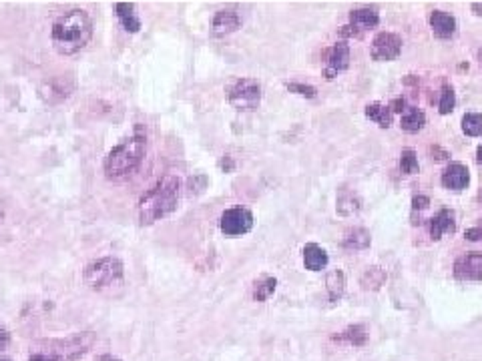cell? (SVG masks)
Masks as SVG:
<instances>
[{
    "label": "cell",
    "mask_w": 482,
    "mask_h": 361,
    "mask_svg": "<svg viewBox=\"0 0 482 361\" xmlns=\"http://www.w3.org/2000/svg\"><path fill=\"white\" fill-rule=\"evenodd\" d=\"M93 36V23L80 8L67 10L53 25V45L60 54H75L82 51Z\"/></svg>",
    "instance_id": "6da1fadb"
},
{
    "label": "cell",
    "mask_w": 482,
    "mask_h": 361,
    "mask_svg": "<svg viewBox=\"0 0 482 361\" xmlns=\"http://www.w3.org/2000/svg\"><path fill=\"white\" fill-rule=\"evenodd\" d=\"M179 179L175 175H165L139 201V221L151 225L163 217L171 215L179 201Z\"/></svg>",
    "instance_id": "7a4b0ae2"
},
{
    "label": "cell",
    "mask_w": 482,
    "mask_h": 361,
    "mask_svg": "<svg viewBox=\"0 0 482 361\" xmlns=\"http://www.w3.org/2000/svg\"><path fill=\"white\" fill-rule=\"evenodd\" d=\"M147 139L143 132H135L133 137L125 139L121 145H117L105 159V175L108 179L119 180L133 175L139 165L145 159Z\"/></svg>",
    "instance_id": "3957f363"
},
{
    "label": "cell",
    "mask_w": 482,
    "mask_h": 361,
    "mask_svg": "<svg viewBox=\"0 0 482 361\" xmlns=\"http://www.w3.org/2000/svg\"><path fill=\"white\" fill-rule=\"evenodd\" d=\"M93 336L82 334L67 341H49L43 347L32 349L28 361H77L91 347Z\"/></svg>",
    "instance_id": "277c9868"
},
{
    "label": "cell",
    "mask_w": 482,
    "mask_h": 361,
    "mask_svg": "<svg viewBox=\"0 0 482 361\" xmlns=\"http://www.w3.org/2000/svg\"><path fill=\"white\" fill-rule=\"evenodd\" d=\"M84 283L91 289H107L123 279V263L117 257H103L93 261L84 269Z\"/></svg>",
    "instance_id": "5b68a950"
},
{
    "label": "cell",
    "mask_w": 482,
    "mask_h": 361,
    "mask_svg": "<svg viewBox=\"0 0 482 361\" xmlns=\"http://www.w3.org/2000/svg\"><path fill=\"white\" fill-rule=\"evenodd\" d=\"M227 101L238 110H255L262 103V84L255 78H240L229 86Z\"/></svg>",
    "instance_id": "8992f818"
},
{
    "label": "cell",
    "mask_w": 482,
    "mask_h": 361,
    "mask_svg": "<svg viewBox=\"0 0 482 361\" xmlns=\"http://www.w3.org/2000/svg\"><path fill=\"white\" fill-rule=\"evenodd\" d=\"M219 227H221V231L225 233V235H229V237L245 235V233L251 231V227H253V215L247 209H241V207L227 209L221 215Z\"/></svg>",
    "instance_id": "52a82bcc"
},
{
    "label": "cell",
    "mask_w": 482,
    "mask_h": 361,
    "mask_svg": "<svg viewBox=\"0 0 482 361\" xmlns=\"http://www.w3.org/2000/svg\"><path fill=\"white\" fill-rule=\"evenodd\" d=\"M402 51V38L394 32H380L372 43V58L374 60H394Z\"/></svg>",
    "instance_id": "ba28073f"
},
{
    "label": "cell",
    "mask_w": 482,
    "mask_h": 361,
    "mask_svg": "<svg viewBox=\"0 0 482 361\" xmlns=\"http://www.w3.org/2000/svg\"><path fill=\"white\" fill-rule=\"evenodd\" d=\"M455 277L462 281H482V253L472 251L456 259Z\"/></svg>",
    "instance_id": "9c48e42d"
},
{
    "label": "cell",
    "mask_w": 482,
    "mask_h": 361,
    "mask_svg": "<svg viewBox=\"0 0 482 361\" xmlns=\"http://www.w3.org/2000/svg\"><path fill=\"white\" fill-rule=\"evenodd\" d=\"M349 67V47L346 43H336L328 51V67L323 71L325 78L338 77V73L346 71Z\"/></svg>",
    "instance_id": "30bf717a"
},
{
    "label": "cell",
    "mask_w": 482,
    "mask_h": 361,
    "mask_svg": "<svg viewBox=\"0 0 482 361\" xmlns=\"http://www.w3.org/2000/svg\"><path fill=\"white\" fill-rule=\"evenodd\" d=\"M241 26V16L238 10L233 8H225V10H219L214 16V25H211V32L215 36H225V34H231L236 32Z\"/></svg>",
    "instance_id": "8fae6325"
},
{
    "label": "cell",
    "mask_w": 482,
    "mask_h": 361,
    "mask_svg": "<svg viewBox=\"0 0 482 361\" xmlns=\"http://www.w3.org/2000/svg\"><path fill=\"white\" fill-rule=\"evenodd\" d=\"M468 183H470V173H468L466 165H462V163H450L442 173V185L446 189L462 191Z\"/></svg>",
    "instance_id": "7c38bea8"
},
{
    "label": "cell",
    "mask_w": 482,
    "mask_h": 361,
    "mask_svg": "<svg viewBox=\"0 0 482 361\" xmlns=\"http://www.w3.org/2000/svg\"><path fill=\"white\" fill-rule=\"evenodd\" d=\"M456 231V221H455V211L450 209H440L432 219H430V237L434 241H438L444 233H455Z\"/></svg>",
    "instance_id": "4fadbf2b"
},
{
    "label": "cell",
    "mask_w": 482,
    "mask_h": 361,
    "mask_svg": "<svg viewBox=\"0 0 482 361\" xmlns=\"http://www.w3.org/2000/svg\"><path fill=\"white\" fill-rule=\"evenodd\" d=\"M430 26L438 38H450L456 32V19L444 10H432L430 12Z\"/></svg>",
    "instance_id": "5bb4252c"
},
{
    "label": "cell",
    "mask_w": 482,
    "mask_h": 361,
    "mask_svg": "<svg viewBox=\"0 0 482 361\" xmlns=\"http://www.w3.org/2000/svg\"><path fill=\"white\" fill-rule=\"evenodd\" d=\"M380 23V14L376 8H356L349 12V25L356 26L360 32L368 30V28H374Z\"/></svg>",
    "instance_id": "9a60e30c"
},
{
    "label": "cell",
    "mask_w": 482,
    "mask_h": 361,
    "mask_svg": "<svg viewBox=\"0 0 482 361\" xmlns=\"http://www.w3.org/2000/svg\"><path fill=\"white\" fill-rule=\"evenodd\" d=\"M115 12H117L119 23L123 25L127 32H137L141 28V19L135 12V4H131V2H117Z\"/></svg>",
    "instance_id": "2e32d148"
},
{
    "label": "cell",
    "mask_w": 482,
    "mask_h": 361,
    "mask_svg": "<svg viewBox=\"0 0 482 361\" xmlns=\"http://www.w3.org/2000/svg\"><path fill=\"white\" fill-rule=\"evenodd\" d=\"M328 253H325V249H321L320 245H316V243H308L306 247H303V265H306V269H310V271H320V269H323L325 265H328Z\"/></svg>",
    "instance_id": "e0dca14e"
},
{
    "label": "cell",
    "mask_w": 482,
    "mask_h": 361,
    "mask_svg": "<svg viewBox=\"0 0 482 361\" xmlns=\"http://www.w3.org/2000/svg\"><path fill=\"white\" fill-rule=\"evenodd\" d=\"M372 243V237H370V231H366L364 227H356V229H349L344 237V249L348 251H364L368 249Z\"/></svg>",
    "instance_id": "ac0fdd59"
},
{
    "label": "cell",
    "mask_w": 482,
    "mask_h": 361,
    "mask_svg": "<svg viewBox=\"0 0 482 361\" xmlns=\"http://www.w3.org/2000/svg\"><path fill=\"white\" fill-rule=\"evenodd\" d=\"M424 125H426V115L422 113V110H418L416 106H408L406 108V113L402 115V121H400V127L406 132H418V130L424 129Z\"/></svg>",
    "instance_id": "d6986e66"
},
{
    "label": "cell",
    "mask_w": 482,
    "mask_h": 361,
    "mask_svg": "<svg viewBox=\"0 0 482 361\" xmlns=\"http://www.w3.org/2000/svg\"><path fill=\"white\" fill-rule=\"evenodd\" d=\"M366 117L370 119V121H374V123H378L382 129H388L390 125H392V110H390V106H384V104L380 103H372L366 106Z\"/></svg>",
    "instance_id": "ffe728a7"
},
{
    "label": "cell",
    "mask_w": 482,
    "mask_h": 361,
    "mask_svg": "<svg viewBox=\"0 0 482 361\" xmlns=\"http://www.w3.org/2000/svg\"><path fill=\"white\" fill-rule=\"evenodd\" d=\"M334 339L336 341H348L349 345H354V347H362L368 341V334H366L364 325H349L346 331H342L340 336H336Z\"/></svg>",
    "instance_id": "44dd1931"
},
{
    "label": "cell",
    "mask_w": 482,
    "mask_h": 361,
    "mask_svg": "<svg viewBox=\"0 0 482 361\" xmlns=\"http://www.w3.org/2000/svg\"><path fill=\"white\" fill-rule=\"evenodd\" d=\"M325 285H328L330 299L336 301V299H340V297L344 295V289H346V275H344L340 269H336V271H332V273L328 275Z\"/></svg>",
    "instance_id": "7402d4cb"
},
{
    "label": "cell",
    "mask_w": 482,
    "mask_h": 361,
    "mask_svg": "<svg viewBox=\"0 0 482 361\" xmlns=\"http://www.w3.org/2000/svg\"><path fill=\"white\" fill-rule=\"evenodd\" d=\"M360 283L364 289H380L382 285L386 283V273L382 267H370L366 269V273L362 275Z\"/></svg>",
    "instance_id": "603a6c76"
},
{
    "label": "cell",
    "mask_w": 482,
    "mask_h": 361,
    "mask_svg": "<svg viewBox=\"0 0 482 361\" xmlns=\"http://www.w3.org/2000/svg\"><path fill=\"white\" fill-rule=\"evenodd\" d=\"M462 130L468 137H481L482 135V115L481 113H466L462 117Z\"/></svg>",
    "instance_id": "cb8c5ba5"
},
{
    "label": "cell",
    "mask_w": 482,
    "mask_h": 361,
    "mask_svg": "<svg viewBox=\"0 0 482 361\" xmlns=\"http://www.w3.org/2000/svg\"><path fill=\"white\" fill-rule=\"evenodd\" d=\"M275 285H277V279L275 277H264L260 279L255 287H253V299L255 301H268L269 295L275 291Z\"/></svg>",
    "instance_id": "d4e9b609"
},
{
    "label": "cell",
    "mask_w": 482,
    "mask_h": 361,
    "mask_svg": "<svg viewBox=\"0 0 482 361\" xmlns=\"http://www.w3.org/2000/svg\"><path fill=\"white\" fill-rule=\"evenodd\" d=\"M455 106H456L455 89H452V86H448V84H444V86H442V93H440L438 110H440V115H450V113L455 110Z\"/></svg>",
    "instance_id": "484cf974"
},
{
    "label": "cell",
    "mask_w": 482,
    "mask_h": 361,
    "mask_svg": "<svg viewBox=\"0 0 482 361\" xmlns=\"http://www.w3.org/2000/svg\"><path fill=\"white\" fill-rule=\"evenodd\" d=\"M360 209V201L358 197H354L348 191H342L340 199H338V213L340 215H354Z\"/></svg>",
    "instance_id": "4316f807"
},
{
    "label": "cell",
    "mask_w": 482,
    "mask_h": 361,
    "mask_svg": "<svg viewBox=\"0 0 482 361\" xmlns=\"http://www.w3.org/2000/svg\"><path fill=\"white\" fill-rule=\"evenodd\" d=\"M400 169L402 173H406V175H414V173H418V156H416V153L412 151V149H404L400 155Z\"/></svg>",
    "instance_id": "83f0119b"
},
{
    "label": "cell",
    "mask_w": 482,
    "mask_h": 361,
    "mask_svg": "<svg viewBox=\"0 0 482 361\" xmlns=\"http://www.w3.org/2000/svg\"><path fill=\"white\" fill-rule=\"evenodd\" d=\"M286 86H288V91L297 93V95H301V97H308V99H316V97H318V93H316V89H314L312 84H303V82H288Z\"/></svg>",
    "instance_id": "f1b7e54d"
},
{
    "label": "cell",
    "mask_w": 482,
    "mask_h": 361,
    "mask_svg": "<svg viewBox=\"0 0 482 361\" xmlns=\"http://www.w3.org/2000/svg\"><path fill=\"white\" fill-rule=\"evenodd\" d=\"M205 187H207V177H205V175H195L193 179L189 180V193H191V195L201 193Z\"/></svg>",
    "instance_id": "f546056e"
},
{
    "label": "cell",
    "mask_w": 482,
    "mask_h": 361,
    "mask_svg": "<svg viewBox=\"0 0 482 361\" xmlns=\"http://www.w3.org/2000/svg\"><path fill=\"white\" fill-rule=\"evenodd\" d=\"M428 205L430 197H426V195H416V197L412 199V209H414V211H424Z\"/></svg>",
    "instance_id": "4dcf8cb0"
},
{
    "label": "cell",
    "mask_w": 482,
    "mask_h": 361,
    "mask_svg": "<svg viewBox=\"0 0 482 361\" xmlns=\"http://www.w3.org/2000/svg\"><path fill=\"white\" fill-rule=\"evenodd\" d=\"M388 106H390V110H392V113H400V115H404V113H406V108H408V103H406V99H404V97H398V99H394V101L388 104Z\"/></svg>",
    "instance_id": "1f68e13d"
},
{
    "label": "cell",
    "mask_w": 482,
    "mask_h": 361,
    "mask_svg": "<svg viewBox=\"0 0 482 361\" xmlns=\"http://www.w3.org/2000/svg\"><path fill=\"white\" fill-rule=\"evenodd\" d=\"M464 237H466L468 241H481L482 239V219L477 227H470V229H466Z\"/></svg>",
    "instance_id": "d6a6232c"
},
{
    "label": "cell",
    "mask_w": 482,
    "mask_h": 361,
    "mask_svg": "<svg viewBox=\"0 0 482 361\" xmlns=\"http://www.w3.org/2000/svg\"><path fill=\"white\" fill-rule=\"evenodd\" d=\"M340 34H342V36H352V38H360V36H362V32L352 25L342 26V28H340Z\"/></svg>",
    "instance_id": "836d02e7"
},
{
    "label": "cell",
    "mask_w": 482,
    "mask_h": 361,
    "mask_svg": "<svg viewBox=\"0 0 482 361\" xmlns=\"http://www.w3.org/2000/svg\"><path fill=\"white\" fill-rule=\"evenodd\" d=\"M8 341H10V336H8V331H6L4 327H0V349H4V347L8 345Z\"/></svg>",
    "instance_id": "e575fe53"
},
{
    "label": "cell",
    "mask_w": 482,
    "mask_h": 361,
    "mask_svg": "<svg viewBox=\"0 0 482 361\" xmlns=\"http://www.w3.org/2000/svg\"><path fill=\"white\" fill-rule=\"evenodd\" d=\"M219 167H221L223 171H231V169H233V161H231V156H223V159H221V163H219Z\"/></svg>",
    "instance_id": "d590c367"
},
{
    "label": "cell",
    "mask_w": 482,
    "mask_h": 361,
    "mask_svg": "<svg viewBox=\"0 0 482 361\" xmlns=\"http://www.w3.org/2000/svg\"><path fill=\"white\" fill-rule=\"evenodd\" d=\"M430 151H432V155H434V153L438 155V156H436V161H444V159L448 156V153H446V151H442L440 147H432Z\"/></svg>",
    "instance_id": "8d00e7d4"
},
{
    "label": "cell",
    "mask_w": 482,
    "mask_h": 361,
    "mask_svg": "<svg viewBox=\"0 0 482 361\" xmlns=\"http://www.w3.org/2000/svg\"><path fill=\"white\" fill-rule=\"evenodd\" d=\"M472 12L477 14V16H482V2H472Z\"/></svg>",
    "instance_id": "74e56055"
},
{
    "label": "cell",
    "mask_w": 482,
    "mask_h": 361,
    "mask_svg": "<svg viewBox=\"0 0 482 361\" xmlns=\"http://www.w3.org/2000/svg\"><path fill=\"white\" fill-rule=\"evenodd\" d=\"M477 163H479V165H482V145L479 147V151H477Z\"/></svg>",
    "instance_id": "f35d334b"
},
{
    "label": "cell",
    "mask_w": 482,
    "mask_h": 361,
    "mask_svg": "<svg viewBox=\"0 0 482 361\" xmlns=\"http://www.w3.org/2000/svg\"><path fill=\"white\" fill-rule=\"evenodd\" d=\"M101 361H119V360H115V358H111V356H103Z\"/></svg>",
    "instance_id": "ab89813d"
},
{
    "label": "cell",
    "mask_w": 482,
    "mask_h": 361,
    "mask_svg": "<svg viewBox=\"0 0 482 361\" xmlns=\"http://www.w3.org/2000/svg\"><path fill=\"white\" fill-rule=\"evenodd\" d=\"M0 361H12V360H8V358H0Z\"/></svg>",
    "instance_id": "60d3db41"
},
{
    "label": "cell",
    "mask_w": 482,
    "mask_h": 361,
    "mask_svg": "<svg viewBox=\"0 0 482 361\" xmlns=\"http://www.w3.org/2000/svg\"><path fill=\"white\" fill-rule=\"evenodd\" d=\"M481 65H482V51H481Z\"/></svg>",
    "instance_id": "b9f144b4"
},
{
    "label": "cell",
    "mask_w": 482,
    "mask_h": 361,
    "mask_svg": "<svg viewBox=\"0 0 482 361\" xmlns=\"http://www.w3.org/2000/svg\"><path fill=\"white\" fill-rule=\"evenodd\" d=\"M481 199H482V191H481Z\"/></svg>",
    "instance_id": "7bdbcfd3"
}]
</instances>
